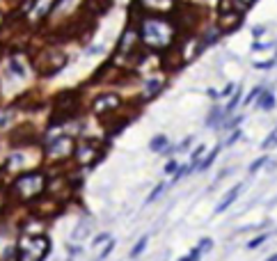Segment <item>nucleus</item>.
<instances>
[{"mask_svg": "<svg viewBox=\"0 0 277 261\" xmlns=\"http://www.w3.org/2000/svg\"><path fill=\"white\" fill-rule=\"evenodd\" d=\"M140 39L147 44L149 48H167L174 39V28L167 18L163 16H151L144 18L140 25Z\"/></svg>", "mask_w": 277, "mask_h": 261, "instance_id": "f257e3e1", "label": "nucleus"}, {"mask_svg": "<svg viewBox=\"0 0 277 261\" xmlns=\"http://www.w3.org/2000/svg\"><path fill=\"white\" fill-rule=\"evenodd\" d=\"M200 257H202V250H200V248H195L188 257H183V259H179V261H200Z\"/></svg>", "mask_w": 277, "mask_h": 261, "instance_id": "aec40b11", "label": "nucleus"}, {"mask_svg": "<svg viewBox=\"0 0 277 261\" xmlns=\"http://www.w3.org/2000/svg\"><path fill=\"white\" fill-rule=\"evenodd\" d=\"M273 108H275V94H273V89H268V92H261L259 110L268 113V110H273Z\"/></svg>", "mask_w": 277, "mask_h": 261, "instance_id": "6e6552de", "label": "nucleus"}, {"mask_svg": "<svg viewBox=\"0 0 277 261\" xmlns=\"http://www.w3.org/2000/svg\"><path fill=\"white\" fill-rule=\"evenodd\" d=\"M76 156H78V163L80 165H89V163H94L96 160V147L94 142H85L76 149Z\"/></svg>", "mask_w": 277, "mask_h": 261, "instance_id": "423d86ee", "label": "nucleus"}, {"mask_svg": "<svg viewBox=\"0 0 277 261\" xmlns=\"http://www.w3.org/2000/svg\"><path fill=\"white\" fill-rule=\"evenodd\" d=\"M264 241H268V234H259V236H257V238H252V241H250V243H248V248H250V250L259 248V245L264 243Z\"/></svg>", "mask_w": 277, "mask_h": 261, "instance_id": "a211bd4d", "label": "nucleus"}, {"mask_svg": "<svg viewBox=\"0 0 277 261\" xmlns=\"http://www.w3.org/2000/svg\"><path fill=\"white\" fill-rule=\"evenodd\" d=\"M261 92H264V87H254L252 92H250V94H248V99H245V103H248V106H250V103H252L254 99H257V96H261Z\"/></svg>", "mask_w": 277, "mask_h": 261, "instance_id": "412c9836", "label": "nucleus"}, {"mask_svg": "<svg viewBox=\"0 0 277 261\" xmlns=\"http://www.w3.org/2000/svg\"><path fill=\"white\" fill-rule=\"evenodd\" d=\"M277 147V129L271 130L268 135H266V140L261 142V149H275Z\"/></svg>", "mask_w": 277, "mask_h": 261, "instance_id": "2eb2a0df", "label": "nucleus"}, {"mask_svg": "<svg viewBox=\"0 0 277 261\" xmlns=\"http://www.w3.org/2000/svg\"><path fill=\"white\" fill-rule=\"evenodd\" d=\"M147 2H165V5H170V0H147Z\"/></svg>", "mask_w": 277, "mask_h": 261, "instance_id": "7c9ffc66", "label": "nucleus"}, {"mask_svg": "<svg viewBox=\"0 0 277 261\" xmlns=\"http://www.w3.org/2000/svg\"><path fill=\"white\" fill-rule=\"evenodd\" d=\"M9 119H12V115L5 113V115H0V129H5L7 124H9Z\"/></svg>", "mask_w": 277, "mask_h": 261, "instance_id": "b1692460", "label": "nucleus"}, {"mask_svg": "<svg viewBox=\"0 0 277 261\" xmlns=\"http://www.w3.org/2000/svg\"><path fill=\"white\" fill-rule=\"evenodd\" d=\"M273 65H275L273 60H268V62H254V66H257V69H271Z\"/></svg>", "mask_w": 277, "mask_h": 261, "instance_id": "393cba45", "label": "nucleus"}, {"mask_svg": "<svg viewBox=\"0 0 277 261\" xmlns=\"http://www.w3.org/2000/svg\"><path fill=\"white\" fill-rule=\"evenodd\" d=\"M160 92V83L158 80H151V83H147V92H144V96H153V94H158Z\"/></svg>", "mask_w": 277, "mask_h": 261, "instance_id": "dca6fc26", "label": "nucleus"}, {"mask_svg": "<svg viewBox=\"0 0 277 261\" xmlns=\"http://www.w3.org/2000/svg\"><path fill=\"white\" fill-rule=\"evenodd\" d=\"M238 101H241V89H234V96H231V101L224 106V115H231L236 110V106H238Z\"/></svg>", "mask_w": 277, "mask_h": 261, "instance_id": "9b49d317", "label": "nucleus"}, {"mask_svg": "<svg viewBox=\"0 0 277 261\" xmlns=\"http://www.w3.org/2000/svg\"><path fill=\"white\" fill-rule=\"evenodd\" d=\"M266 261H277V255H273V257H268Z\"/></svg>", "mask_w": 277, "mask_h": 261, "instance_id": "473e14b6", "label": "nucleus"}, {"mask_svg": "<svg viewBox=\"0 0 277 261\" xmlns=\"http://www.w3.org/2000/svg\"><path fill=\"white\" fill-rule=\"evenodd\" d=\"M241 5H250V2H254V0H238Z\"/></svg>", "mask_w": 277, "mask_h": 261, "instance_id": "2f4dec72", "label": "nucleus"}, {"mask_svg": "<svg viewBox=\"0 0 277 261\" xmlns=\"http://www.w3.org/2000/svg\"><path fill=\"white\" fill-rule=\"evenodd\" d=\"M238 137H241V133H238V130H236L234 135H231V137H229V140H227V144H234V142H236V140H238Z\"/></svg>", "mask_w": 277, "mask_h": 261, "instance_id": "c756f323", "label": "nucleus"}, {"mask_svg": "<svg viewBox=\"0 0 277 261\" xmlns=\"http://www.w3.org/2000/svg\"><path fill=\"white\" fill-rule=\"evenodd\" d=\"M177 170H179V163H177V160H170V163H167V165H165V172H167V174L177 172Z\"/></svg>", "mask_w": 277, "mask_h": 261, "instance_id": "5701e85b", "label": "nucleus"}, {"mask_svg": "<svg viewBox=\"0 0 277 261\" xmlns=\"http://www.w3.org/2000/svg\"><path fill=\"white\" fill-rule=\"evenodd\" d=\"M51 252V238L44 234L21 236L16 243V261H44Z\"/></svg>", "mask_w": 277, "mask_h": 261, "instance_id": "f03ea898", "label": "nucleus"}, {"mask_svg": "<svg viewBox=\"0 0 277 261\" xmlns=\"http://www.w3.org/2000/svg\"><path fill=\"white\" fill-rule=\"evenodd\" d=\"M112 248H115V243H112V241H108V245H106L103 250H101V255H99V259H96V261L108 259V257H110V252H112Z\"/></svg>", "mask_w": 277, "mask_h": 261, "instance_id": "6ab92c4d", "label": "nucleus"}, {"mask_svg": "<svg viewBox=\"0 0 277 261\" xmlns=\"http://www.w3.org/2000/svg\"><path fill=\"white\" fill-rule=\"evenodd\" d=\"M234 89H236V85H231V83H229V85H227V87L222 89V96H229L231 92H234Z\"/></svg>", "mask_w": 277, "mask_h": 261, "instance_id": "cd10ccee", "label": "nucleus"}, {"mask_svg": "<svg viewBox=\"0 0 277 261\" xmlns=\"http://www.w3.org/2000/svg\"><path fill=\"white\" fill-rule=\"evenodd\" d=\"M204 144H200L197 147V151H193V156H190V170H195V167H200V163H202V154H204Z\"/></svg>", "mask_w": 277, "mask_h": 261, "instance_id": "ddd939ff", "label": "nucleus"}, {"mask_svg": "<svg viewBox=\"0 0 277 261\" xmlns=\"http://www.w3.org/2000/svg\"><path fill=\"white\" fill-rule=\"evenodd\" d=\"M165 144H167V137L165 135H156V137H151L149 149H151V151H163V149H165Z\"/></svg>", "mask_w": 277, "mask_h": 261, "instance_id": "9d476101", "label": "nucleus"}, {"mask_svg": "<svg viewBox=\"0 0 277 261\" xmlns=\"http://www.w3.org/2000/svg\"><path fill=\"white\" fill-rule=\"evenodd\" d=\"M266 163H268V158H266V156H261V158H257V160H254V163H252V165H250V174L259 172V170L266 165Z\"/></svg>", "mask_w": 277, "mask_h": 261, "instance_id": "f3484780", "label": "nucleus"}, {"mask_svg": "<svg viewBox=\"0 0 277 261\" xmlns=\"http://www.w3.org/2000/svg\"><path fill=\"white\" fill-rule=\"evenodd\" d=\"M222 117H224V110H222V108H220V106H213L211 113L207 115V126H215Z\"/></svg>", "mask_w": 277, "mask_h": 261, "instance_id": "1a4fd4ad", "label": "nucleus"}, {"mask_svg": "<svg viewBox=\"0 0 277 261\" xmlns=\"http://www.w3.org/2000/svg\"><path fill=\"white\" fill-rule=\"evenodd\" d=\"M211 241H208V238H204V241H202V243H200V250H202V252H204V250H208V248H211Z\"/></svg>", "mask_w": 277, "mask_h": 261, "instance_id": "bb28decb", "label": "nucleus"}, {"mask_svg": "<svg viewBox=\"0 0 277 261\" xmlns=\"http://www.w3.org/2000/svg\"><path fill=\"white\" fill-rule=\"evenodd\" d=\"M163 188H165V184H158V186H156V188L151 190V195L147 197V202H153V199H156V197H158L160 193H163Z\"/></svg>", "mask_w": 277, "mask_h": 261, "instance_id": "4be33fe9", "label": "nucleus"}, {"mask_svg": "<svg viewBox=\"0 0 277 261\" xmlns=\"http://www.w3.org/2000/svg\"><path fill=\"white\" fill-rule=\"evenodd\" d=\"M73 151H76V147H73V140H71L69 135L51 137L46 144V158L48 160H67Z\"/></svg>", "mask_w": 277, "mask_h": 261, "instance_id": "20e7f679", "label": "nucleus"}, {"mask_svg": "<svg viewBox=\"0 0 277 261\" xmlns=\"http://www.w3.org/2000/svg\"><path fill=\"white\" fill-rule=\"evenodd\" d=\"M103 241H110V236L108 234H99V236L94 238V245H99V243H103Z\"/></svg>", "mask_w": 277, "mask_h": 261, "instance_id": "a878e982", "label": "nucleus"}, {"mask_svg": "<svg viewBox=\"0 0 277 261\" xmlns=\"http://www.w3.org/2000/svg\"><path fill=\"white\" fill-rule=\"evenodd\" d=\"M241 190H243V184H236L234 188H231L229 193H227V195L222 197V202H220L218 206H215V213H224V211H227V208H229L231 204H234L236 199H238V195H241Z\"/></svg>", "mask_w": 277, "mask_h": 261, "instance_id": "0eeeda50", "label": "nucleus"}, {"mask_svg": "<svg viewBox=\"0 0 277 261\" xmlns=\"http://www.w3.org/2000/svg\"><path fill=\"white\" fill-rule=\"evenodd\" d=\"M44 188H46V177L42 172H25L14 181L12 195L18 197L21 202H30V199H37L42 195Z\"/></svg>", "mask_w": 277, "mask_h": 261, "instance_id": "7ed1b4c3", "label": "nucleus"}, {"mask_svg": "<svg viewBox=\"0 0 277 261\" xmlns=\"http://www.w3.org/2000/svg\"><path fill=\"white\" fill-rule=\"evenodd\" d=\"M243 122V117H236L234 122H229V124H227V129H236V124H241Z\"/></svg>", "mask_w": 277, "mask_h": 261, "instance_id": "c85d7f7f", "label": "nucleus"}, {"mask_svg": "<svg viewBox=\"0 0 277 261\" xmlns=\"http://www.w3.org/2000/svg\"><path fill=\"white\" fill-rule=\"evenodd\" d=\"M122 106V99L117 94H103L94 101V110L96 113H108V110H115V108Z\"/></svg>", "mask_w": 277, "mask_h": 261, "instance_id": "39448f33", "label": "nucleus"}, {"mask_svg": "<svg viewBox=\"0 0 277 261\" xmlns=\"http://www.w3.org/2000/svg\"><path fill=\"white\" fill-rule=\"evenodd\" d=\"M147 241H149V236H142L140 241L133 245V250H131V257H133V259H136V257H140L142 252H144V248H147Z\"/></svg>", "mask_w": 277, "mask_h": 261, "instance_id": "f8f14e48", "label": "nucleus"}, {"mask_svg": "<svg viewBox=\"0 0 277 261\" xmlns=\"http://www.w3.org/2000/svg\"><path fill=\"white\" fill-rule=\"evenodd\" d=\"M218 151H220V147H215V149H213L211 154H208L207 158H204V160H202V163H200V167H197V170H208V167L213 165V160L218 158Z\"/></svg>", "mask_w": 277, "mask_h": 261, "instance_id": "4468645a", "label": "nucleus"}]
</instances>
